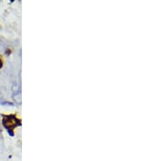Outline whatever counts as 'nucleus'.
<instances>
[{
  "mask_svg": "<svg viewBox=\"0 0 146 161\" xmlns=\"http://www.w3.org/2000/svg\"><path fill=\"white\" fill-rule=\"evenodd\" d=\"M3 125L4 128L8 130V133L10 136H13V129L16 126L21 125V122L20 120H18L17 118L13 115L11 116H3Z\"/></svg>",
  "mask_w": 146,
  "mask_h": 161,
  "instance_id": "obj_1",
  "label": "nucleus"
},
{
  "mask_svg": "<svg viewBox=\"0 0 146 161\" xmlns=\"http://www.w3.org/2000/svg\"><path fill=\"white\" fill-rule=\"evenodd\" d=\"M13 99L16 101L17 103H21V94H20V92H18L16 93V94H14Z\"/></svg>",
  "mask_w": 146,
  "mask_h": 161,
  "instance_id": "obj_2",
  "label": "nucleus"
},
{
  "mask_svg": "<svg viewBox=\"0 0 146 161\" xmlns=\"http://www.w3.org/2000/svg\"><path fill=\"white\" fill-rule=\"evenodd\" d=\"M1 104H7V105H10V106H13V103H10V102H3L1 103Z\"/></svg>",
  "mask_w": 146,
  "mask_h": 161,
  "instance_id": "obj_3",
  "label": "nucleus"
},
{
  "mask_svg": "<svg viewBox=\"0 0 146 161\" xmlns=\"http://www.w3.org/2000/svg\"><path fill=\"white\" fill-rule=\"evenodd\" d=\"M2 67H3V61L0 59V69H1Z\"/></svg>",
  "mask_w": 146,
  "mask_h": 161,
  "instance_id": "obj_4",
  "label": "nucleus"
},
{
  "mask_svg": "<svg viewBox=\"0 0 146 161\" xmlns=\"http://www.w3.org/2000/svg\"><path fill=\"white\" fill-rule=\"evenodd\" d=\"M0 134H1V130H0Z\"/></svg>",
  "mask_w": 146,
  "mask_h": 161,
  "instance_id": "obj_5",
  "label": "nucleus"
}]
</instances>
